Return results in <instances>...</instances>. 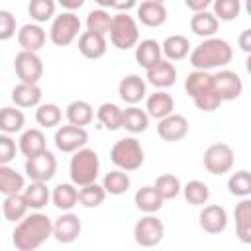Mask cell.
Instances as JSON below:
<instances>
[{
	"label": "cell",
	"instance_id": "cell-18",
	"mask_svg": "<svg viewBox=\"0 0 251 251\" xmlns=\"http://www.w3.org/2000/svg\"><path fill=\"white\" fill-rule=\"evenodd\" d=\"M118 94H120V98H122L126 104L133 106V104H137V102H141V100L145 98V94H147V84H145V80H143L139 75H127V76H124V78L120 80V84H118Z\"/></svg>",
	"mask_w": 251,
	"mask_h": 251
},
{
	"label": "cell",
	"instance_id": "cell-39",
	"mask_svg": "<svg viewBox=\"0 0 251 251\" xmlns=\"http://www.w3.org/2000/svg\"><path fill=\"white\" fill-rule=\"evenodd\" d=\"M104 198H106V190L96 180L78 186V204H82L84 208H98L104 202Z\"/></svg>",
	"mask_w": 251,
	"mask_h": 251
},
{
	"label": "cell",
	"instance_id": "cell-29",
	"mask_svg": "<svg viewBox=\"0 0 251 251\" xmlns=\"http://www.w3.org/2000/svg\"><path fill=\"white\" fill-rule=\"evenodd\" d=\"M122 127L127 129L129 133H143L149 127V116L145 110L139 106H129L122 110Z\"/></svg>",
	"mask_w": 251,
	"mask_h": 251
},
{
	"label": "cell",
	"instance_id": "cell-45",
	"mask_svg": "<svg viewBox=\"0 0 251 251\" xmlns=\"http://www.w3.org/2000/svg\"><path fill=\"white\" fill-rule=\"evenodd\" d=\"M110 24H112V16L106 8H98L88 12L86 16V31H94L100 35H106L110 31Z\"/></svg>",
	"mask_w": 251,
	"mask_h": 251
},
{
	"label": "cell",
	"instance_id": "cell-42",
	"mask_svg": "<svg viewBox=\"0 0 251 251\" xmlns=\"http://www.w3.org/2000/svg\"><path fill=\"white\" fill-rule=\"evenodd\" d=\"M55 8H57L55 0H29L27 14L35 24H45L55 18Z\"/></svg>",
	"mask_w": 251,
	"mask_h": 251
},
{
	"label": "cell",
	"instance_id": "cell-40",
	"mask_svg": "<svg viewBox=\"0 0 251 251\" xmlns=\"http://www.w3.org/2000/svg\"><path fill=\"white\" fill-rule=\"evenodd\" d=\"M153 188L157 190V194H159L163 200H173V198H176V196L180 194L182 184H180L178 176L167 173V175H161V176L155 178Z\"/></svg>",
	"mask_w": 251,
	"mask_h": 251
},
{
	"label": "cell",
	"instance_id": "cell-49",
	"mask_svg": "<svg viewBox=\"0 0 251 251\" xmlns=\"http://www.w3.org/2000/svg\"><path fill=\"white\" fill-rule=\"evenodd\" d=\"M16 18L8 10H0V41H8L16 35Z\"/></svg>",
	"mask_w": 251,
	"mask_h": 251
},
{
	"label": "cell",
	"instance_id": "cell-6",
	"mask_svg": "<svg viewBox=\"0 0 251 251\" xmlns=\"http://www.w3.org/2000/svg\"><path fill=\"white\" fill-rule=\"evenodd\" d=\"M80 31V20L75 12H61L59 16H55L51 20V27H49V39L53 41V45L57 47H67L71 45Z\"/></svg>",
	"mask_w": 251,
	"mask_h": 251
},
{
	"label": "cell",
	"instance_id": "cell-47",
	"mask_svg": "<svg viewBox=\"0 0 251 251\" xmlns=\"http://www.w3.org/2000/svg\"><path fill=\"white\" fill-rule=\"evenodd\" d=\"M192 100H194V106H196L200 112H214V110H218V108L222 106V102H224V100L220 98V94L216 92V88H210V90H206V92L194 96Z\"/></svg>",
	"mask_w": 251,
	"mask_h": 251
},
{
	"label": "cell",
	"instance_id": "cell-19",
	"mask_svg": "<svg viewBox=\"0 0 251 251\" xmlns=\"http://www.w3.org/2000/svg\"><path fill=\"white\" fill-rule=\"evenodd\" d=\"M106 49H108L106 35H100L94 31H82L78 35V51L82 57L96 61L106 55Z\"/></svg>",
	"mask_w": 251,
	"mask_h": 251
},
{
	"label": "cell",
	"instance_id": "cell-48",
	"mask_svg": "<svg viewBox=\"0 0 251 251\" xmlns=\"http://www.w3.org/2000/svg\"><path fill=\"white\" fill-rule=\"evenodd\" d=\"M16 139L10 133H0V165H10L16 159Z\"/></svg>",
	"mask_w": 251,
	"mask_h": 251
},
{
	"label": "cell",
	"instance_id": "cell-28",
	"mask_svg": "<svg viewBox=\"0 0 251 251\" xmlns=\"http://www.w3.org/2000/svg\"><path fill=\"white\" fill-rule=\"evenodd\" d=\"M218 25H220V20L208 12V10H202V12H194V16L190 18V29L194 35L198 37H212L216 31H218Z\"/></svg>",
	"mask_w": 251,
	"mask_h": 251
},
{
	"label": "cell",
	"instance_id": "cell-11",
	"mask_svg": "<svg viewBox=\"0 0 251 251\" xmlns=\"http://www.w3.org/2000/svg\"><path fill=\"white\" fill-rule=\"evenodd\" d=\"M88 143V131L82 126H61L55 131V147L61 153H75Z\"/></svg>",
	"mask_w": 251,
	"mask_h": 251
},
{
	"label": "cell",
	"instance_id": "cell-30",
	"mask_svg": "<svg viewBox=\"0 0 251 251\" xmlns=\"http://www.w3.org/2000/svg\"><path fill=\"white\" fill-rule=\"evenodd\" d=\"M25 186V178L22 173L12 169L10 165H0V194L10 196L22 192Z\"/></svg>",
	"mask_w": 251,
	"mask_h": 251
},
{
	"label": "cell",
	"instance_id": "cell-43",
	"mask_svg": "<svg viewBox=\"0 0 251 251\" xmlns=\"http://www.w3.org/2000/svg\"><path fill=\"white\" fill-rule=\"evenodd\" d=\"M227 190L231 196H237V198H247L251 194V173L241 169V171H235L229 178H227Z\"/></svg>",
	"mask_w": 251,
	"mask_h": 251
},
{
	"label": "cell",
	"instance_id": "cell-4",
	"mask_svg": "<svg viewBox=\"0 0 251 251\" xmlns=\"http://www.w3.org/2000/svg\"><path fill=\"white\" fill-rule=\"evenodd\" d=\"M110 159L118 169L131 173V171L141 169V165L145 161V153H143L141 143L135 137H122L112 145Z\"/></svg>",
	"mask_w": 251,
	"mask_h": 251
},
{
	"label": "cell",
	"instance_id": "cell-15",
	"mask_svg": "<svg viewBox=\"0 0 251 251\" xmlns=\"http://www.w3.org/2000/svg\"><path fill=\"white\" fill-rule=\"evenodd\" d=\"M198 220H200V227L206 233H212V235H218V233L226 231V227H227V212L220 204L204 206Z\"/></svg>",
	"mask_w": 251,
	"mask_h": 251
},
{
	"label": "cell",
	"instance_id": "cell-38",
	"mask_svg": "<svg viewBox=\"0 0 251 251\" xmlns=\"http://www.w3.org/2000/svg\"><path fill=\"white\" fill-rule=\"evenodd\" d=\"M27 204L24 200V194L18 192V194H10L4 198L2 202V216L8 220V222H20L25 214H27Z\"/></svg>",
	"mask_w": 251,
	"mask_h": 251
},
{
	"label": "cell",
	"instance_id": "cell-53",
	"mask_svg": "<svg viewBox=\"0 0 251 251\" xmlns=\"http://www.w3.org/2000/svg\"><path fill=\"white\" fill-rule=\"evenodd\" d=\"M57 2L63 6V10H67V12H75V10L82 8L86 0H57Z\"/></svg>",
	"mask_w": 251,
	"mask_h": 251
},
{
	"label": "cell",
	"instance_id": "cell-24",
	"mask_svg": "<svg viewBox=\"0 0 251 251\" xmlns=\"http://www.w3.org/2000/svg\"><path fill=\"white\" fill-rule=\"evenodd\" d=\"M51 202L57 210L69 212L78 204V188L73 182H59L51 192Z\"/></svg>",
	"mask_w": 251,
	"mask_h": 251
},
{
	"label": "cell",
	"instance_id": "cell-34",
	"mask_svg": "<svg viewBox=\"0 0 251 251\" xmlns=\"http://www.w3.org/2000/svg\"><path fill=\"white\" fill-rule=\"evenodd\" d=\"M65 116L73 126H88L94 120V108L86 100H73L65 108Z\"/></svg>",
	"mask_w": 251,
	"mask_h": 251
},
{
	"label": "cell",
	"instance_id": "cell-55",
	"mask_svg": "<svg viewBox=\"0 0 251 251\" xmlns=\"http://www.w3.org/2000/svg\"><path fill=\"white\" fill-rule=\"evenodd\" d=\"M155 2H161V4H165V2H167V0H155Z\"/></svg>",
	"mask_w": 251,
	"mask_h": 251
},
{
	"label": "cell",
	"instance_id": "cell-22",
	"mask_svg": "<svg viewBox=\"0 0 251 251\" xmlns=\"http://www.w3.org/2000/svg\"><path fill=\"white\" fill-rule=\"evenodd\" d=\"M41 88L39 84L20 82L12 88V102L18 108H37L41 104Z\"/></svg>",
	"mask_w": 251,
	"mask_h": 251
},
{
	"label": "cell",
	"instance_id": "cell-21",
	"mask_svg": "<svg viewBox=\"0 0 251 251\" xmlns=\"http://www.w3.org/2000/svg\"><path fill=\"white\" fill-rule=\"evenodd\" d=\"M18 149L22 151L24 157H31L37 155L41 151L47 149V139L45 133L39 127H29V129H22V135L18 139Z\"/></svg>",
	"mask_w": 251,
	"mask_h": 251
},
{
	"label": "cell",
	"instance_id": "cell-50",
	"mask_svg": "<svg viewBox=\"0 0 251 251\" xmlns=\"http://www.w3.org/2000/svg\"><path fill=\"white\" fill-rule=\"evenodd\" d=\"M184 6L192 12H202L208 10V6H212V0H184Z\"/></svg>",
	"mask_w": 251,
	"mask_h": 251
},
{
	"label": "cell",
	"instance_id": "cell-26",
	"mask_svg": "<svg viewBox=\"0 0 251 251\" xmlns=\"http://www.w3.org/2000/svg\"><path fill=\"white\" fill-rule=\"evenodd\" d=\"M22 194H24V200H25L29 210H41L51 200V192L47 188V182H39V180H31L27 186H24Z\"/></svg>",
	"mask_w": 251,
	"mask_h": 251
},
{
	"label": "cell",
	"instance_id": "cell-16",
	"mask_svg": "<svg viewBox=\"0 0 251 251\" xmlns=\"http://www.w3.org/2000/svg\"><path fill=\"white\" fill-rule=\"evenodd\" d=\"M147 71V82L153 84L155 88H169L176 82V67L173 65V61L161 59L155 65H151Z\"/></svg>",
	"mask_w": 251,
	"mask_h": 251
},
{
	"label": "cell",
	"instance_id": "cell-36",
	"mask_svg": "<svg viewBox=\"0 0 251 251\" xmlns=\"http://www.w3.org/2000/svg\"><path fill=\"white\" fill-rule=\"evenodd\" d=\"M131 180H129V175L122 169H114L110 173L104 175V180H102V186L106 190V194H112V196H120V194H126L127 188H129Z\"/></svg>",
	"mask_w": 251,
	"mask_h": 251
},
{
	"label": "cell",
	"instance_id": "cell-31",
	"mask_svg": "<svg viewBox=\"0 0 251 251\" xmlns=\"http://www.w3.org/2000/svg\"><path fill=\"white\" fill-rule=\"evenodd\" d=\"M161 51L167 61H180L190 53V41L184 35H169L161 43Z\"/></svg>",
	"mask_w": 251,
	"mask_h": 251
},
{
	"label": "cell",
	"instance_id": "cell-12",
	"mask_svg": "<svg viewBox=\"0 0 251 251\" xmlns=\"http://www.w3.org/2000/svg\"><path fill=\"white\" fill-rule=\"evenodd\" d=\"M212 76H214V88H216V92L220 94V98L224 102H229V100H235V98L241 96L243 80H241V76L235 71L222 69V71H218Z\"/></svg>",
	"mask_w": 251,
	"mask_h": 251
},
{
	"label": "cell",
	"instance_id": "cell-46",
	"mask_svg": "<svg viewBox=\"0 0 251 251\" xmlns=\"http://www.w3.org/2000/svg\"><path fill=\"white\" fill-rule=\"evenodd\" d=\"M214 16L222 22H233L241 12V0H212Z\"/></svg>",
	"mask_w": 251,
	"mask_h": 251
},
{
	"label": "cell",
	"instance_id": "cell-20",
	"mask_svg": "<svg viewBox=\"0 0 251 251\" xmlns=\"http://www.w3.org/2000/svg\"><path fill=\"white\" fill-rule=\"evenodd\" d=\"M137 22L147 27H159L167 22V8L161 2L145 0L137 6Z\"/></svg>",
	"mask_w": 251,
	"mask_h": 251
},
{
	"label": "cell",
	"instance_id": "cell-8",
	"mask_svg": "<svg viewBox=\"0 0 251 251\" xmlns=\"http://www.w3.org/2000/svg\"><path fill=\"white\" fill-rule=\"evenodd\" d=\"M202 161H204V169L210 175H224V173L231 171V167L235 163V155L227 143H212L204 151Z\"/></svg>",
	"mask_w": 251,
	"mask_h": 251
},
{
	"label": "cell",
	"instance_id": "cell-10",
	"mask_svg": "<svg viewBox=\"0 0 251 251\" xmlns=\"http://www.w3.org/2000/svg\"><path fill=\"white\" fill-rule=\"evenodd\" d=\"M14 71L20 82H29L37 84L39 78L43 76V61L35 51H20L14 57Z\"/></svg>",
	"mask_w": 251,
	"mask_h": 251
},
{
	"label": "cell",
	"instance_id": "cell-35",
	"mask_svg": "<svg viewBox=\"0 0 251 251\" xmlns=\"http://www.w3.org/2000/svg\"><path fill=\"white\" fill-rule=\"evenodd\" d=\"M133 202H135V208L141 210L143 214H155L161 210L163 206V198L157 194V190L153 186H141L135 196H133Z\"/></svg>",
	"mask_w": 251,
	"mask_h": 251
},
{
	"label": "cell",
	"instance_id": "cell-1",
	"mask_svg": "<svg viewBox=\"0 0 251 251\" xmlns=\"http://www.w3.org/2000/svg\"><path fill=\"white\" fill-rule=\"evenodd\" d=\"M53 235V222L47 214L35 210L25 214L12 231V245L18 251H33Z\"/></svg>",
	"mask_w": 251,
	"mask_h": 251
},
{
	"label": "cell",
	"instance_id": "cell-9",
	"mask_svg": "<svg viewBox=\"0 0 251 251\" xmlns=\"http://www.w3.org/2000/svg\"><path fill=\"white\" fill-rule=\"evenodd\" d=\"M57 173V157L45 149L37 155L25 157V175L29 180H39V182H49Z\"/></svg>",
	"mask_w": 251,
	"mask_h": 251
},
{
	"label": "cell",
	"instance_id": "cell-44",
	"mask_svg": "<svg viewBox=\"0 0 251 251\" xmlns=\"http://www.w3.org/2000/svg\"><path fill=\"white\" fill-rule=\"evenodd\" d=\"M61 118H63V112L57 104L53 102H45V104H39L37 110H35V122L41 126V127H55L61 124Z\"/></svg>",
	"mask_w": 251,
	"mask_h": 251
},
{
	"label": "cell",
	"instance_id": "cell-54",
	"mask_svg": "<svg viewBox=\"0 0 251 251\" xmlns=\"http://www.w3.org/2000/svg\"><path fill=\"white\" fill-rule=\"evenodd\" d=\"M100 8H112V4H114V0H94Z\"/></svg>",
	"mask_w": 251,
	"mask_h": 251
},
{
	"label": "cell",
	"instance_id": "cell-25",
	"mask_svg": "<svg viewBox=\"0 0 251 251\" xmlns=\"http://www.w3.org/2000/svg\"><path fill=\"white\" fill-rule=\"evenodd\" d=\"M235 218V231L241 243H251V200L241 198V202L233 210Z\"/></svg>",
	"mask_w": 251,
	"mask_h": 251
},
{
	"label": "cell",
	"instance_id": "cell-27",
	"mask_svg": "<svg viewBox=\"0 0 251 251\" xmlns=\"http://www.w3.org/2000/svg\"><path fill=\"white\" fill-rule=\"evenodd\" d=\"M163 59V51H161V43L155 39H141L135 45V61L137 65H141L143 69H149L151 65H155L157 61Z\"/></svg>",
	"mask_w": 251,
	"mask_h": 251
},
{
	"label": "cell",
	"instance_id": "cell-7",
	"mask_svg": "<svg viewBox=\"0 0 251 251\" xmlns=\"http://www.w3.org/2000/svg\"><path fill=\"white\" fill-rule=\"evenodd\" d=\"M163 237H165V226L153 214H145L133 226V239L141 247H155L163 241Z\"/></svg>",
	"mask_w": 251,
	"mask_h": 251
},
{
	"label": "cell",
	"instance_id": "cell-5",
	"mask_svg": "<svg viewBox=\"0 0 251 251\" xmlns=\"http://www.w3.org/2000/svg\"><path fill=\"white\" fill-rule=\"evenodd\" d=\"M108 35H110V43L122 51L135 47L139 41V27H137L135 18L129 16L127 12H120L112 16Z\"/></svg>",
	"mask_w": 251,
	"mask_h": 251
},
{
	"label": "cell",
	"instance_id": "cell-13",
	"mask_svg": "<svg viewBox=\"0 0 251 251\" xmlns=\"http://www.w3.org/2000/svg\"><path fill=\"white\" fill-rule=\"evenodd\" d=\"M82 231V224H80V218L76 214H73L71 210L69 212H63L55 222H53V237L59 241V243H73L78 239Z\"/></svg>",
	"mask_w": 251,
	"mask_h": 251
},
{
	"label": "cell",
	"instance_id": "cell-37",
	"mask_svg": "<svg viewBox=\"0 0 251 251\" xmlns=\"http://www.w3.org/2000/svg\"><path fill=\"white\" fill-rule=\"evenodd\" d=\"M96 118L98 122L108 129V131H116L122 127V108L116 106L114 102H104L98 106L96 110Z\"/></svg>",
	"mask_w": 251,
	"mask_h": 251
},
{
	"label": "cell",
	"instance_id": "cell-33",
	"mask_svg": "<svg viewBox=\"0 0 251 251\" xmlns=\"http://www.w3.org/2000/svg\"><path fill=\"white\" fill-rule=\"evenodd\" d=\"M25 126V116L18 106H4L0 110V131L2 133H18Z\"/></svg>",
	"mask_w": 251,
	"mask_h": 251
},
{
	"label": "cell",
	"instance_id": "cell-14",
	"mask_svg": "<svg viewBox=\"0 0 251 251\" xmlns=\"http://www.w3.org/2000/svg\"><path fill=\"white\" fill-rule=\"evenodd\" d=\"M157 133L163 141L167 143H175V141H180L182 137H186L188 133V122L184 116L180 114H169L165 118L159 120L157 124Z\"/></svg>",
	"mask_w": 251,
	"mask_h": 251
},
{
	"label": "cell",
	"instance_id": "cell-3",
	"mask_svg": "<svg viewBox=\"0 0 251 251\" xmlns=\"http://www.w3.org/2000/svg\"><path fill=\"white\" fill-rule=\"evenodd\" d=\"M98 173H100V159L94 149L84 145L73 153L69 163V175L73 184L84 186L88 182H94L98 178Z\"/></svg>",
	"mask_w": 251,
	"mask_h": 251
},
{
	"label": "cell",
	"instance_id": "cell-32",
	"mask_svg": "<svg viewBox=\"0 0 251 251\" xmlns=\"http://www.w3.org/2000/svg\"><path fill=\"white\" fill-rule=\"evenodd\" d=\"M210 88H214V76H212L210 71H198V69H194L184 78V90H186V94L190 98H194V96H198V94H202V92H206Z\"/></svg>",
	"mask_w": 251,
	"mask_h": 251
},
{
	"label": "cell",
	"instance_id": "cell-51",
	"mask_svg": "<svg viewBox=\"0 0 251 251\" xmlns=\"http://www.w3.org/2000/svg\"><path fill=\"white\" fill-rule=\"evenodd\" d=\"M237 43H239L241 51L249 53L251 51V29H243L241 35H239V39H237Z\"/></svg>",
	"mask_w": 251,
	"mask_h": 251
},
{
	"label": "cell",
	"instance_id": "cell-41",
	"mask_svg": "<svg viewBox=\"0 0 251 251\" xmlns=\"http://www.w3.org/2000/svg\"><path fill=\"white\" fill-rule=\"evenodd\" d=\"M180 190H182L186 202L192 206H204L210 200V188L202 180H188Z\"/></svg>",
	"mask_w": 251,
	"mask_h": 251
},
{
	"label": "cell",
	"instance_id": "cell-52",
	"mask_svg": "<svg viewBox=\"0 0 251 251\" xmlns=\"http://www.w3.org/2000/svg\"><path fill=\"white\" fill-rule=\"evenodd\" d=\"M135 6H137V0H114V4H112V8L118 12H127Z\"/></svg>",
	"mask_w": 251,
	"mask_h": 251
},
{
	"label": "cell",
	"instance_id": "cell-23",
	"mask_svg": "<svg viewBox=\"0 0 251 251\" xmlns=\"http://www.w3.org/2000/svg\"><path fill=\"white\" fill-rule=\"evenodd\" d=\"M175 110V98L165 92V90H157L153 94L147 96V102H145V112L149 118H155V120H161L169 114H173Z\"/></svg>",
	"mask_w": 251,
	"mask_h": 251
},
{
	"label": "cell",
	"instance_id": "cell-2",
	"mask_svg": "<svg viewBox=\"0 0 251 251\" xmlns=\"http://www.w3.org/2000/svg\"><path fill=\"white\" fill-rule=\"evenodd\" d=\"M233 59V47L220 37H206L190 51V65L198 71L222 69Z\"/></svg>",
	"mask_w": 251,
	"mask_h": 251
},
{
	"label": "cell",
	"instance_id": "cell-17",
	"mask_svg": "<svg viewBox=\"0 0 251 251\" xmlns=\"http://www.w3.org/2000/svg\"><path fill=\"white\" fill-rule=\"evenodd\" d=\"M16 35H18V43H20V47H22L24 51H35V53H37V51L45 45V41H47L45 29H43L39 24H35V22L24 24V25L16 31Z\"/></svg>",
	"mask_w": 251,
	"mask_h": 251
}]
</instances>
